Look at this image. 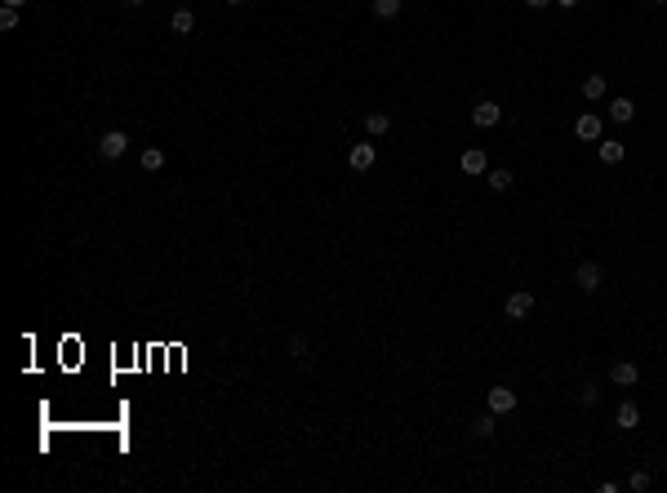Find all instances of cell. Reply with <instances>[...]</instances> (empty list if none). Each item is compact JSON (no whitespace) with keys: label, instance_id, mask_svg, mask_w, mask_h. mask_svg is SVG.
I'll list each match as a JSON object with an SVG mask.
<instances>
[{"label":"cell","instance_id":"cell-14","mask_svg":"<svg viewBox=\"0 0 667 493\" xmlns=\"http://www.w3.org/2000/svg\"><path fill=\"white\" fill-rule=\"evenodd\" d=\"M365 129H370L374 138H383L392 129V116H387V111H370V116H365Z\"/></svg>","mask_w":667,"mask_h":493},{"label":"cell","instance_id":"cell-11","mask_svg":"<svg viewBox=\"0 0 667 493\" xmlns=\"http://www.w3.org/2000/svg\"><path fill=\"white\" fill-rule=\"evenodd\" d=\"M169 27H174L178 36H192V32H196V14H192V9H174V18H169Z\"/></svg>","mask_w":667,"mask_h":493},{"label":"cell","instance_id":"cell-1","mask_svg":"<svg viewBox=\"0 0 667 493\" xmlns=\"http://www.w3.org/2000/svg\"><path fill=\"white\" fill-rule=\"evenodd\" d=\"M125 151H129V134H125V129H107V134L98 138V156L102 160H120Z\"/></svg>","mask_w":667,"mask_h":493},{"label":"cell","instance_id":"cell-26","mask_svg":"<svg viewBox=\"0 0 667 493\" xmlns=\"http://www.w3.org/2000/svg\"><path fill=\"white\" fill-rule=\"evenodd\" d=\"M552 5H561V9H574V5H578V0H552Z\"/></svg>","mask_w":667,"mask_h":493},{"label":"cell","instance_id":"cell-9","mask_svg":"<svg viewBox=\"0 0 667 493\" xmlns=\"http://www.w3.org/2000/svg\"><path fill=\"white\" fill-rule=\"evenodd\" d=\"M636 378H641V369H636L632 360H618V365L609 369V382H614V387H632Z\"/></svg>","mask_w":667,"mask_h":493},{"label":"cell","instance_id":"cell-24","mask_svg":"<svg viewBox=\"0 0 667 493\" xmlns=\"http://www.w3.org/2000/svg\"><path fill=\"white\" fill-rule=\"evenodd\" d=\"M525 5H530V9H547L552 0H525Z\"/></svg>","mask_w":667,"mask_h":493},{"label":"cell","instance_id":"cell-4","mask_svg":"<svg viewBox=\"0 0 667 493\" xmlns=\"http://www.w3.org/2000/svg\"><path fill=\"white\" fill-rule=\"evenodd\" d=\"M374 160H378V151H374V142H356V147L347 151V165H352L356 174H365V169H374Z\"/></svg>","mask_w":667,"mask_h":493},{"label":"cell","instance_id":"cell-19","mask_svg":"<svg viewBox=\"0 0 667 493\" xmlns=\"http://www.w3.org/2000/svg\"><path fill=\"white\" fill-rule=\"evenodd\" d=\"M370 9H374L378 18H396V14H400V0H370Z\"/></svg>","mask_w":667,"mask_h":493},{"label":"cell","instance_id":"cell-13","mask_svg":"<svg viewBox=\"0 0 667 493\" xmlns=\"http://www.w3.org/2000/svg\"><path fill=\"white\" fill-rule=\"evenodd\" d=\"M605 89H609V84H605V76H587V80H583V98L587 102H600V98H605Z\"/></svg>","mask_w":667,"mask_h":493},{"label":"cell","instance_id":"cell-29","mask_svg":"<svg viewBox=\"0 0 667 493\" xmlns=\"http://www.w3.org/2000/svg\"><path fill=\"white\" fill-rule=\"evenodd\" d=\"M659 5H667V0H659Z\"/></svg>","mask_w":667,"mask_h":493},{"label":"cell","instance_id":"cell-21","mask_svg":"<svg viewBox=\"0 0 667 493\" xmlns=\"http://www.w3.org/2000/svg\"><path fill=\"white\" fill-rule=\"evenodd\" d=\"M600 400V391H596V382H587V387H578V404H583V409H591V404Z\"/></svg>","mask_w":667,"mask_h":493},{"label":"cell","instance_id":"cell-17","mask_svg":"<svg viewBox=\"0 0 667 493\" xmlns=\"http://www.w3.org/2000/svg\"><path fill=\"white\" fill-rule=\"evenodd\" d=\"M485 178H490V187H494V192H507V187L516 183V174H512V169H490Z\"/></svg>","mask_w":667,"mask_h":493},{"label":"cell","instance_id":"cell-8","mask_svg":"<svg viewBox=\"0 0 667 493\" xmlns=\"http://www.w3.org/2000/svg\"><path fill=\"white\" fill-rule=\"evenodd\" d=\"M463 174H472V178H481V174H490V160H485V151L481 147H472V151H463Z\"/></svg>","mask_w":667,"mask_h":493},{"label":"cell","instance_id":"cell-27","mask_svg":"<svg viewBox=\"0 0 667 493\" xmlns=\"http://www.w3.org/2000/svg\"><path fill=\"white\" fill-rule=\"evenodd\" d=\"M147 5V0H125V9H143Z\"/></svg>","mask_w":667,"mask_h":493},{"label":"cell","instance_id":"cell-7","mask_svg":"<svg viewBox=\"0 0 667 493\" xmlns=\"http://www.w3.org/2000/svg\"><path fill=\"white\" fill-rule=\"evenodd\" d=\"M512 409H516L512 387H490V413H512Z\"/></svg>","mask_w":667,"mask_h":493},{"label":"cell","instance_id":"cell-5","mask_svg":"<svg viewBox=\"0 0 667 493\" xmlns=\"http://www.w3.org/2000/svg\"><path fill=\"white\" fill-rule=\"evenodd\" d=\"M499 120H503V107H499V102H476V107H472V125L476 129H494Z\"/></svg>","mask_w":667,"mask_h":493},{"label":"cell","instance_id":"cell-25","mask_svg":"<svg viewBox=\"0 0 667 493\" xmlns=\"http://www.w3.org/2000/svg\"><path fill=\"white\" fill-rule=\"evenodd\" d=\"M0 5H9V9H23V5H27V0H0Z\"/></svg>","mask_w":667,"mask_h":493},{"label":"cell","instance_id":"cell-28","mask_svg":"<svg viewBox=\"0 0 667 493\" xmlns=\"http://www.w3.org/2000/svg\"><path fill=\"white\" fill-rule=\"evenodd\" d=\"M227 5H245V0H227Z\"/></svg>","mask_w":667,"mask_h":493},{"label":"cell","instance_id":"cell-15","mask_svg":"<svg viewBox=\"0 0 667 493\" xmlns=\"http://www.w3.org/2000/svg\"><path fill=\"white\" fill-rule=\"evenodd\" d=\"M623 156H627V147H623V142H614V138H609V142H600V160H605V165H618Z\"/></svg>","mask_w":667,"mask_h":493},{"label":"cell","instance_id":"cell-22","mask_svg":"<svg viewBox=\"0 0 667 493\" xmlns=\"http://www.w3.org/2000/svg\"><path fill=\"white\" fill-rule=\"evenodd\" d=\"M627 489H632V493H645V489H650V471H632Z\"/></svg>","mask_w":667,"mask_h":493},{"label":"cell","instance_id":"cell-2","mask_svg":"<svg viewBox=\"0 0 667 493\" xmlns=\"http://www.w3.org/2000/svg\"><path fill=\"white\" fill-rule=\"evenodd\" d=\"M574 284H578V293H596L600 284H605V271H600V262H578Z\"/></svg>","mask_w":667,"mask_h":493},{"label":"cell","instance_id":"cell-23","mask_svg":"<svg viewBox=\"0 0 667 493\" xmlns=\"http://www.w3.org/2000/svg\"><path fill=\"white\" fill-rule=\"evenodd\" d=\"M0 27H5V32H14V27H18V9H0Z\"/></svg>","mask_w":667,"mask_h":493},{"label":"cell","instance_id":"cell-3","mask_svg":"<svg viewBox=\"0 0 667 493\" xmlns=\"http://www.w3.org/2000/svg\"><path fill=\"white\" fill-rule=\"evenodd\" d=\"M530 311H534V293H530V289H516L512 298L503 302V316H507V320H525Z\"/></svg>","mask_w":667,"mask_h":493},{"label":"cell","instance_id":"cell-20","mask_svg":"<svg viewBox=\"0 0 667 493\" xmlns=\"http://www.w3.org/2000/svg\"><path fill=\"white\" fill-rule=\"evenodd\" d=\"M285 352H289V356H298V360H303V365H307V360H312V356H307V343H303V338H298V334H289V338H285Z\"/></svg>","mask_w":667,"mask_h":493},{"label":"cell","instance_id":"cell-6","mask_svg":"<svg viewBox=\"0 0 667 493\" xmlns=\"http://www.w3.org/2000/svg\"><path fill=\"white\" fill-rule=\"evenodd\" d=\"M600 129H605V125H600L596 111H583V116L574 120V134L583 138V142H600Z\"/></svg>","mask_w":667,"mask_h":493},{"label":"cell","instance_id":"cell-16","mask_svg":"<svg viewBox=\"0 0 667 493\" xmlns=\"http://www.w3.org/2000/svg\"><path fill=\"white\" fill-rule=\"evenodd\" d=\"M494 418H499V413H481V418L472 422V435H476V440H490V435H494Z\"/></svg>","mask_w":667,"mask_h":493},{"label":"cell","instance_id":"cell-10","mask_svg":"<svg viewBox=\"0 0 667 493\" xmlns=\"http://www.w3.org/2000/svg\"><path fill=\"white\" fill-rule=\"evenodd\" d=\"M614 422L623 426V431H632V426H641V409H636L632 400H623V404H618V413H614Z\"/></svg>","mask_w":667,"mask_h":493},{"label":"cell","instance_id":"cell-18","mask_svg":"<svg viewBox=\"0 0 667 493\" xmlns=\"http://www.w3.org/2000/svg\"><path fill=\"white\" fill-rule=\"evenodd\" d=\"M143 169H147V174L165 169V151H161V147H147V151H143Z\"/></svg>","mask_w":667,"mask_h":493},{"label":"cell","instance_id":"cell-12","mask_svg":"<svg viewBox=\"0 0 667 493\" xmlns=\"http://www.w3.org/2000/svg\"><path fill=\"white\" fill-rule=\"evenodd\" d=\"M632 116H636L632 98H614V102H609V120H614V125H627Z\"/></svg>","mask_w":667,"mask_h":493}]
</instances>
